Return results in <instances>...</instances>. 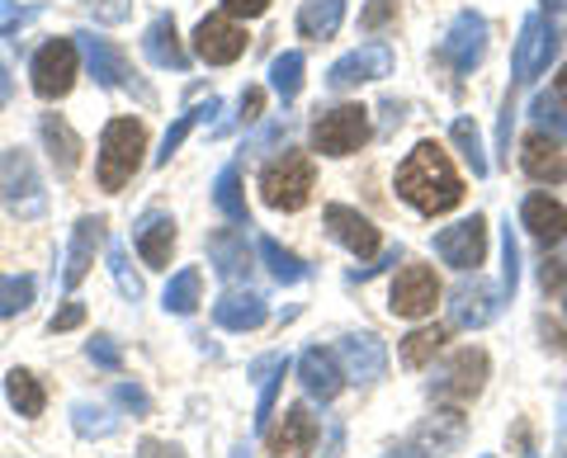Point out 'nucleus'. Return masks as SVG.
I'll use <instances>...</instances> for the list:
<instances>
[{
  "label": "nucleus",
  "instance_id": "bb28decb",
  "mask_svg": "<svg viewBox=\"0 0 567 458\" xmlns=\"http://www.w3.org/2000/svg\"><path fill=\"white\" fill-rule=\"evenodd\" d=\"M39 133H43V143L52 152V162H58V170H76V162H81V137L66 128V118L62 114H43L39 118Z\"/></svg>",
  "mask_w": 567,
  "mask_h": 458
},
{
  "label": "nucleus",
  "instance_id": "f257e3e1",
  "mask_svg": "<svg viewBox=\"0 0 567 458\" xmlns=\"http://www.w3.org/2000/svg\"><path fill=\"white\" fill-rule=\"evenodd\" d=\"M398 194L425 218H440L464 204V175L454 170L450 152L440 143H416L398 166Z\"/></svg>",
  "mask_w": 567,
  "mask_h": 458
},
{
  "label": "nucleus",
  "instance_id": "2f4dec72",
  "mask_svg": "<svg viewBox=\"0 0 567 458\" xmlns=\"http://www.w3.org/2000/svg\"><path fill=\"white\" fill-rule=\"evenodd\" d=\"M213 199H218V208L233 222H246L251 227V218H246V199H241V166H227L218 175V189H213Z\"/></svg>",
  "mask_w": 567,
  "mask_h": 458
},
{
  "label": "nucleus",
  "instance_id": "a18cd8bd",
  "mask_svg": "<svg viewBox=\"0 0 567 458\" xmlns=\"http://www.w3.org/2000/svg\"><path fill=\"white\" fill-rule=\"evenodd\" d=\"M85 322V308L81 303H66L58 316H52V331H71V326H81Z\"/></svg>",
  "mask_w": 567,
  "mask_h": 458
},
{
  "label": "nucleus",
  "instance_id": "de8ad7c7",
  "mask_svg": "<svg viewBox=\"0 0 567 458\" xmlns=\"http://www.w3.org/2000/svg\"><path fill=\"white\" fill-rule=\"evenodd\" d=\"M91 360H95V364H104V368H118V350L110 345V336L91 341Z\"/></svg>",
  "mask_w": 567,
  "mask_h": 458
},
{
  "label": "nucleus",
  "instance_id": "c85d7f7f",
  "mask_svg": "<svg viewBox=\"0 0 567 458\" xmlns=\"http://www.w3.org/2000/svg\"><path fill=\"white\" fill-rule=\"evenodd\" d=\"M6 397H10V407L20 416H43V407H48L43 383L33 378L29 368H10V374H6Z\"/></svg>",
  "mask_w": 567,
  "mask_h": 458
},
{
  "label": "nucleus",
  "instance_id": "cd10ccee",
  "mask_svg": "<svg viewBox=\"0 0 567 458\" xmlns=\"http://www.w3.org/2000/svg\"><path fill=\"white\" fill-rule=\"evenodd\" d=\"M341 14H346V0H303L298 33H303V39H331V33L341 29Z\"/></svg>",
  "mask_w": 567,
  "mask_h": 458
},
{
  "label": "nucleus",
  "instance_id": "49530a36",
  "mask_svg": "<svg viewBox=\"0 0 567 458\" xmlns=\"http://www.w3.org/2000/svg\"><path fill=\"white\" fill-rule=\"evenodd\" d=\"M260 110H265V91H260V85H251V91L241 95V118H246V123H256Z\"/></svg>",
  "mask_w": 567,
  "mask_h": 458
},
{
  "label": "nucleus",
  "instance_id": "a878e982",
  "mask_svg": "<svg viewBox=\"0 0 567 458\" xmlns=\"http://www.w3.org/2000/svg\"><path fill=\"white\" fill-rule=\"evenodd\" d=\"M336 360H346V378H360V383H374L383 374V364H388L379 336H350Z\"/></svg>",
  "mask_w": 567,
  "mask_h": 458
},
{
  "label": "nucleus",
  "instance_id": "79ce46f5",
  "mask_svg": "<svg viewBox=\"0 0 567 458\" xmlns=\"http://www.w3.org/2000/svg\"><path fill=\"white\" fill-rule=\"evenodd\" d=\"M502 260H506V289L516 293V279H520V246H516V237H511V227H506V241H502Z\"/></svg>",
  "mask_w": 567,
  "mask_h": 458
},
{
  "label": "nucleus",
  "instance_id": "c9c22d12",
  "mask_svg": "<svg viewBox=\"0 0 567 458\" xmlns=\"http://www.w3.org/2000/svg\"><path fill=\"white\" fill-rule=\"evenodd\" d=\"M450 137H454V147L464 152V162L473 166V175H487V156H483V133H477V123H473V118H454Z\"/></svg>",
  "mask_w": 567,
  "mask_h": 458
},
{
  "label": "nucleus",
  "instance_id": "c756f323",
  "mask_svg": "<svg viewBox=\"0 0 567 458\" xmlns=\"http://www.w3.org/2000/svg\"><path fill=\"white\" fill-rule=\"evenodd\" d=\"M492 316H496L492 289L473 284V289H458V293H454V322H458V326H487Z\"/></svg>",
  "mask_w": 567,
  "mask_h": 458
},
{
  "label": "nucleus",
  "instance_id": "b1692460",
  "mask_svg": "<svg viewBox=\"0 0 567 458\" xmlns=\"http://www.w3.org/2000/svg\"><path fill=\"white\" fill-rule=\"evenodd\" d=\"M213 322L223 331H256L265 322V298L260 293H227L213 303Z\"/></svg>",
  "mask_w": 567,
  "mask_h": 458
},
{
  "label": "nucleus",
  "instance_id": "5701e85b",
  "mask_svg": "<svg viewBox=\"0 0 567 458\" xmlns=\"http://www.w3.org/2000/svg\"><path fill=\"white\" fill-rule=\"evenodd\" d=\"M458 435H464V420L458 416H435V420H425L412 439H406V445L398 449V458H440L445 449L458 445Z\"/></svg>",
  "mask_w": 567,
  "mask_h": 458
},
{
  "label": "nucleus",
  "instance_id": "72a5a7b5",
  "mask_svg": "<svg viewBox=\"0 0 567 458\" xmlns=\"http://www.w3.org/2000/svg\"><path fill=\"white\" fill-rule=\"evenodd\" d=\"M303 52H284V58H275V66H270V81H275V91H279V100L289 104L298 91H303Z\"/></svg>",
  "mask_w": 567,
  "mask_h": 458
},
{
  "label": "nucleus",
  "instance_id": "1a4fd4ad",
  "mask_svg": "<svg viewBox=\"0 0 567 458\" xmlns=\"http://www.w3.org/2000/svg\"><path fill=\"white\" fill-rule=\"evenodd\" d=\"M554 52H558L554 24H548L544 14H529V20L520 24V39H516V81L520 85L539 81L548 72V62H554Z\"/></svg>",
  "mask_w": 567,
  "mask_h": 458
},
{
  "label": "nucleus",
  "instance_id": "c03bdc74",
  "mask_svg": "<svg viewBox=\"0 0 567 458\" xmlns=\"http://www.w3.org/2000/svg\"><path fill=\"white\" fill-rule=\"evenodd\" d=\"M114 279H118V289L128 293V298H142V284L128 274V256H123V251H114Z\"/></svg>",
  "mask_w": 567,
  "mask_h": 458
},
{
  "label": "nucleus",
  "instance_id": "39448f33",
  "mask_svg": "<svg viewBox=\"0 0 567 458\" xmlns=\"http://www.w3.org/2000/svg\"><path fill=\"white\" fill-rule=\"evenodd\" d=\"M369 110L364 104H336V110L317 114L312 123V147L322 156H350L369 143Z\"/></svg>",
  "mask_w": 567,
  "mask_h": 458
},
{
  "label": "nucleus",
  "instance_id": "f3484780",
  "mask_svg": "<svg viewBox=\"0 0 567 458\" xmlns=\"http://www.w3.org/2000/svg\"><path fill=\"white\" fill-rule=\"evenodd\" d=\"M520 227L539 246H558V241H567V208L558 199H548V194H529L520 204Z\"/></svg>",
  "mask_w": 567,
  "mask_h": 458
},
{
  "label": "nucleus",
  "instance_id": "423d86ee",
  "mask_svg": "<svg viewBox=\"0 0 567 458\" xmlns=\"http://www.w3.org/2000/svg\"><path fill=\"white\" fill-rule=\"evenodd\" d=\"M76 72H81V62H76V43H71V39L43 43L39 58H33V66H29L33 91H39L43 100H62L71 85H76Z\"/></svg>",
  "mask_w": 567,
  "mask_h": 458
},
{
  "label": "nucleus",
  "instance_id": "20e7f679",
  "mask_svg": "<svg viewBox=\"0 0 567 458\" xmlns=\"http://www.w3.org/2000/svg\"><path fill=\"white\" fill-rule=\"evenodd\" d=\"M0 199L14 218H39L48 208V194H43V180H39V166H33L29 152H6L0 156Z\"/></svg>",
  "mask_w": 567,
  "mask_h": 458
},
{
  "label": "nucleus",
  "instance_id": "a211bd4d",
  "mask_svg": "<svg viewBox=\"0 0 567 458\" xmlns=\"http://www.w3.org/2000/svg\"><path fill=\"white\" fill-rule=\"evenodd\" d=\"M520 166H525L529 180H539V185L567 180V156H563V147H558V137L529 133L525 143H520Z\"/></svg>",
  "mask_w": 567,
  "mask_h": 458
},
{
  "label": "nucleus",
  "instance_id": "8fccbe9b",
  "mask_svg": "<svg viewBox=\"0 0 567 458\" xmlns=\"http://www.w3.org/2000/svg\"><path fill=\"white\" fill-rule=\"evenodd\" d=\"M118 402H128V407H137V412H147V397H142V393H137V387H133V383H123V387H118Z\"/></svg>",
  "mask_w": 567,
  "mask_h": 458
},
{
  "label": "nucleus",
  "instance_id": "4468645a",
  "mask_svg": "<svg viewBox=\"0 0 567 458\" xmlns=\"http://www.w3.org/2000/svg\"><path fill=\"white\" fill-rule=\"evenodd\" d=\"M435 251H440V260H445V266L473 270V274H477V266L487 260V222H483V218H468V222L445 227V232L435 237Z\"/></svg>",
  "mask_w": 567,
  "mask_h": 458
},
{
  "label": "nucleus",
  "instance_id": "ddd939ff",
  "mask_svg": "<svg viewBox=\"0 0 567 458\" xmlns=\"http://www.w3.org/2000/svg\"><path fill=\"white\" fill-rule=\"evenodd\" d=\"M393 76V52H388V43H364L346 52L341 62L327 72V85L331 91H350V85H364V81H383Z\"/></svg>",
  "mask_w": 567,
  "mask_h": 458
},
{
  "label": "nucleus",
  "instance_id": "58836bf2",
  "mask_svg": "<svg viewBox=\"0 0 567 458\" xmlns=\"http://www.w3.org/2000/svg\"><path fill=\"white\" fill-rule=\"evenodd\" d=\"M529 114H535L544 128H554V137H563L567 133V118L558 114V100L554 95H535V104H529Z\"/></svg>",
  "mask_w": 567,
  "mask_h": 458
},
{
  "label": "nucleus",
  "instance_id": "2eb2a0df",
  "mask_svg": "<svg viewBox=\"0 0 567 458\" xmlns=\"http://www.w3.org/2000/svg\"><path fill=\"white\" fill-rule=\"evenodd\" d=\"M85 58H91V72L95 81L104 85V91H133L142 104H152V91L137 81V72L128 66V58L114 48V43H104V39H85Z\"/></svg>",
  "mask_w": 567,
  "mask_h": 458
},
{
  "label": "nucleus",
  "instance_id": "9b49d317",
  "mask_svg": "<svg viewBox=\"0 0 567 458\" xmlns=\"http://www.w3.org/2000/svg\"><path fill=\"white\" fill-rule=\"evenodd\" d=\"M317 435H322V426H317V416L308 407H284L275 426L265 430V449L275 458H303L317 445Z\"/></svg>",
  "mask_w": 567,
  "mask_h": 458
},
{
  "label": "nucleus",
  "instance_id": "6ab92c4d",
  "mask_svg": "<svg viewBox=\"0 0 567 458\" xmlns=\"http://www.w3.org/2000/svg\"><path fill=\"white\" fill-rule=\"evenodd\" d=\"M100 246H104V218H81V222H76V232H71L66 270H62V284H66V289H76L81 279L91 274L95 256H100Z\"/></svg>",
  "mask_w": 567,
  "mask_h": 458
},
{
  "label": "nucleus",
  "instance_id": "4c0bfd02",
  "mask_svg": "<svg viewBox=\"0 0 567 458\" xmlns=\"http://www.w3.org/2000/svg\"><path fill=\"white\" fill-rule=\"evenodd\" d=\"M213 110H223V104H218V100H208L204 110H194V114H181V118H175V128L166 133V143H162V162H171V156L181 152V143L189 137V128H194V123H199L204 114H213Z\"/></svg>",
  "mask_w": 567,
  "mask_h": 458
},
{
  "label": "nucleus",
  "instance_id": "f03ea898",
  "mask_svg": "<svg viewBox=\"0 0 567 458\" xmlns=\"http://www.w3.org/2000/svg\"><path fill=\"white\" fill-rule=\"evenodd\" d=\"M142 152H147V128L137 118H110L100 133V156H95V175H100V189L118 194L123 185L137 175L142 166Z\"/></svg>",
  "mask_w": 567,
  "mask_h": 458
},
{
  "label": "nucleus",
  "instance_id": "f704fd0d",
  "mask_svg": "<svg viewBox=\"0 0 567 458\" xmlns=\"http://www.w3.org/2000/svg\"><path fill=\"white\" fill-rule=\"evenodd\" d=\"M33 293H39V284H33L29 274H0V316L29 312Z\"/></svg>",
  "mask_w": 567,
  "mask_h": 458
},
{
  "label": "nucleus",
  "instance_id": "ea45409f",
  "mask_svg": "<svg viewBox=\"0 0 567 458\" xmlns=\"http://www.w3.org/2000/svg\"><path fill=\"white\" fill-rule=\"evenodd\" d=\"M85 10H91L100 24H123L133 10V0H85Z\"/></svg>",
  "mask_w": 567,
  "mask_h": 458
},
{
  "label": "nucleus",
  "instance_id": "09e8293b",
  "mask_svg": "<svg viewBox=\"0 0 567 458\" xmlns=\"http://www.w3.org/2000/svg\"><path fill=\"white\" fill-rule=\"evenodd\" d=\"M137 458H185L175 445H162V439H142V454Z\"/></svg>",
  "mask_w": 567,
  "mask_h": 458
},
{
  "label": "nucleus",
  "instance_id": "603ef678",
  "mask_svg": "<svg viewBox=\"0 0 567 458\" xmlns=\"http://www.w3.org/2000/svg\"><path fill=\"white\" fill-rule=\"evenodd\" d=\"M554 91H558V100L567 104V66H563V72H558V81H554Z\"/></svg>",
  "mask_w": 567,
  "mask_h": 458
},
{
  "label": "nucleus",
  "instance_id": "9d476101",
  "mask_svg": "<svg viewBox=\"0 0 567 458\" xmlns=\"http://www.w3.org/2000/svg\"><path fill=\"white\" fill-rule=\"evenodd\" d=\"M483 52H487V20H483V14H473V10H464L450 24L445 43H440V58H445L458 76H468L473 66L483 62Z\"/></svg>",
  "mask_w": 567,
  "mask_h": 458
},
{
  "label": "nucleus",
  "instance_id": "dca6fc26",
  "mask_svg": "<svg viewBox=\"0 0 567 458\" xmlns=\"http://www.w3.org/2000/svg\"><path fill=\"white\" fill-rule=\"evenodd\" d=\"M327 227H331V237L346 246L350 256H360V260H374L379 256V227L369 222L364 214H354V208H346V204H331L327 208Z\"/></svg>",
  "mask_w": 567,
  "mask_h": 458
},
{
  "label": "nucleus",
  "instance_id": "7ed1b4c3",
  "mask_svg": "<svg viewBox=\"0 0 567 458\" xmlns=\"http://www.w3.org/2000/svg\"><path fill=\"white\" fill-rule=\"evenodd\" d=\"M312 189H317V170H312V156H303V152L275 156L260 175V199L279 208V214H298V208L312 199Z\"/></svg>",
  "mask_w": 567,
  "mask_h": 458
},
{
  "label": "nucleus",
  "instance_id": "a19ab883",
  "mask_svg": "<svg viewBox=\"0 0 567 458\" xmlns=\"http://www.w3.org/2000/svg\"><path fill=\"white\" fill-rule=\"evenodd\" d=\"M393 14H398V0H369L364 14H360V29L374 33V29H383L388 20H393Z\"/></svg>",
  "mask_w": 567,
  "mask_h": 458
},
{
  "label": "nucleus",
  "instance_id": "f8f14e48",
  "mask_svg": "<svg viewBox=\"0 0 567 458\" xmlns=\"http://www.w3.org/2000/svg\"><path fill=\"white\" fill-rule=\"evenodd\" d=\"M483 383H487V350L468 345L445 364V374H440V383H435V397L440 402H473L477 393H483Z\"/></svg>",
  "mask_w": 567,
  "mask_h": 458
},
{
  "label": "nucleus",
  "instance_id": "412c9836",
  "mask_svg": "<svg viewBox=\"0 0 567 458\" xmlns=\"http://www.w3.org/2000/svg\"><path fill=\"white\" fill-rule=\"evenodd\" d=\"M298 378H303V387L312 397L331 402L346 387V368H341V360H336L331 350H303V360H298Z\"/></svg>",
  "mask_w": 567,
  "mask_h": 458
},
{
  "label": "nucleus",
  "instance_id": "7c9ffc66",
  "mask_svg": "<svg viewBox=\"0 0 567 458\" xmlns=\"http://www.w3.org/2000/svg\"><path fill=\"white\" fill-rule=\"evenodd\" d=\"M445 341H450V331H445V326H421V331H412V336L402 341V364H406V368L431 364Z\"/></svg>",
  "mask_w": 567,
  "mask_h": 458
},
{
  "label": "nucleus",
  "instance_id": "3c124183",
  "mask_svg": "<svg viewBox=\"0 0 567 458\" xmlns=\"http://www.w3.org/2000/svg\"><path fill=\"white\" fill-rule=\"evenodd\" d=\"M10 95H14V81H10V72H6V62H0V110L10 104Z\"/></svg>",
  "mask_w": 567,
  "mask_h": 458
},
{
  "label": "nucleus",
  "instance_id": "473e14b6",
  "mask_svg": "<svg viewBox=\"0 0 567 458\" xmlns=\"http://www.w3.org/2000/svg\"><path fill=\"white\" fill-rule=\"evenodd\" d=\"M260 256H265V266H270V274L279 279V284H298L308 270H303V260H298L293 251H284V246L275 237H260Z\"/></svg>",
  "mask_w": 567,
  "mask_h": 458
},
{
  "label": "nucleus",
  "instance_id": "6e6552de",
  "mask_svg": "<svg viewBox=\"0 0 567 458\" xmlns=\"http://www.w3.org/2000/svg\"><path fill=\"white\" fill-rule=\"evenodd\" d=\"M194 52L208 62V66H227L246 52V29L233 20V14H204L199 29H194Z\"/></svg>",
  "mask_w": 567,
  "mask_h": 458
},
{
  "label": "nucleus",
  "instance_id": "e433bc0d",
  "mask_svg": "<svg viewBox=\"0 0 567 458\" xmlns=\"http://www.w3.org/2000/svg\"><path fill=\"white\" fill-rule=\"evenodd\" d=\"M199 289H204V274L199 270H181L166 284V308L171 312H194L199 308Z\"/></svg>",
  "mask_w": 567,
  "mask_h": 458
},
{
  "label": "nucleus",
  "instance_id": "0eeeda50",
  "mask_svg": "<svg viewBox=\"0 0 567 458\" xmlns=\"http://www.w3.org/2000/svg\"><path fill=\"white\" fill-rule=\"evenodd\" d=\"M440 303V279L431 266H406L398 270L393 289H388V308L393 316H406V322H416V316H431Z\"/></svg>",
  "mask_w": 567,
  "mask_h": 458
},
{
  "label": "nucleus",
  "instance_id": "393cba45",
  "mask_svg": "<svg viewBox=\"0 0 567 458\" xmlns=\"http://www.w3.org/2000/svg\"><path fill=\"white\" fill-rule=\"evenodd\" d=\"M208 256H213V266H218V274L227 279H241V274H251V246H246V232L241 227H227V232H218L208 241Z\"/></svg>",
  "mask_w": 567,
  "mask_h": 458
},
{
  "label": "nucleus",
  "instance_id": "37998d69",
  "mask_svg": "<svg viewBox=\"0 0 567 458\" xmlns=\"http://www.w3.org/2000/svg\"><path fill=\"white\" fill-rule=\"evenodd\" d=\"M223 10L233 14V20H256V14L270 10V0H223Z\"/></svg>",
  "mask_w": 567,
  "mask_h": 458
},
{
  "label": "nucleus",
  "instance_id": "aec40b11",
  "mask_svg": "<svg viewBox=\"0 0 567 458\" xmlns=\"http://www.w3.org/2000/svg\"><path fill=\"white\" fill-rule=\"evenodd\" d=\"M137 256H142V266H152V270H171V251H175V222L166 214H147L137 222Z\"/></svg>",
  "mask_w": 567,
  "mask_h": 458
},
{
  "label": "nucleus",
  "instance_id": "4be33fe9",
  "mask_svg": "<svg viewBox=\"0 0 567 458\" xmlns=\"http://www.w3.org/2000/svg\"><path fill=\"white\" fill-rule=\"evenodd\" d=\"M142 52L152 58V66H162V72H185L189 58L181 48V33H175V20L171 14H156V20L147 24V33H142Z\"/></svg>",
  "mask_w": 567,
  "mask_h": 458
}]
</instances>
